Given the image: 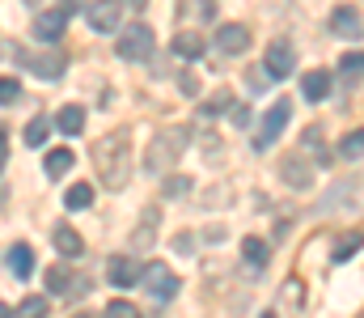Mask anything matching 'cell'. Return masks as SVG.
I'll return each mask as SVG.
<instances>
[{"label": "cell", "instance_id": "obj_1", "mask_svg": "<svg viewBox=\"0 0 364 318\" xmlns=\"http://www.w3.org/2000/svg\"><path fill=\"white\" fill-rule=\"evenodd\" d=\"M93 166H97L102 187L123 191L127 179H132V149H127V136H106V140H97V149H93Z\"/></svg>", "mask_w": 364, "mask_h": 318}, {"label": "cell", "instance_id": "obj_2", "mask_svg": "<svg viewBox=\"0 0 364 318\" xmlns=\"http://www.w3.org/2000/svg\"><path fill=\"white\" fill-rule=\"evenodd\" d=\"M186 144H191V132H186L182 123H178V127H161V132L149 140V157H144V161H149V170H153V174H166V170L182 157V149H186Z\"/></svg>", "mask_w": 364, "mask_h": 318}, {"label": "cell", "instance_id": "obj_3", "mask_svg": "<svg viewBox=\"0 0 364 318\" xmlns=\"http://www.w3.org/2000/svg\"><path fill=\"white\" fill-rule=\"evenodd\" d=\"M119 55L123 60H149L153 55V30L144 26V21H127L123 30H119Z\"/></svg>", "mask_w": 364, "mask_h": 318}, {"label": "cell", "instance_id": "obj_4", "mask_svg": "<svg viewBox=\"0 0 364 318\" xmlns=\"http://www.w3.org/2000/svg\"><path fill=\"white\" fill-rule=\"evenodd\" d=\"M13 55H17V60H21L34 77H47V81L64 77V68H68V60H64L60 51H21V47H17Z\"/></svg>", "mask_w": 364, "mask_h": 318}, {"label": "cell", "instance_id": "obj_5", "mask_svg": "<svg viewBox=\"0 0 364 318\" xmlns=\"http://www.w3.org/2000/svg\"><path fill=\"white\" fill-rule=\"evenodd\" d=\"M140 285H144L157 302H170V297L178 293V276H174L166 263H149V267L140 272Z\"/></svg>", "mask_w": 364, "mask_h": 318}, {"label": "cell", "instance_id": "obj_6", "mask_svg": "<svg viewBox=\"0 0 364 318\" xmlns=\"http://www.w3.org/2000/svg\"><path fill=\"white\" fill-rule=\"evenodd\" d=\"M292 119V102L284 98V102H275L267 115H263V123H259V132H255V149H272L275 136L284 132V123Z\"/></svg>", "mask_w": 364, "mask_h": 318}, {"label": "cell", "instance_id": "obj_7", "mask_svg": "<svg viewBox=\"0 0 364 318\" xmlns=\"http://www.w3.org/2000/svg\"><path fill=\"white\" fill-rule=\"evenodd\" d=\"M279 179H284L292 191H309V183H314V161H309L305 153H288V157L279 161Z\"/></svg>", "mask_w": 364, "mask_h": 318}, {"label": "cell", "instance_id": "obj_8", "mask_svg": "<svg viewBox=\"0 0 364 318\" xmlns=\"http://www.w3.org/2000/svg\"><path fill=\"white\" fill-rule=\"evenodd\" d=\"M85 17H90V26L97 34H114L119 17H123V0H93L90 9H85Z\"/></svg>", "mask_w": 364, "mask_h": 318}, {"label": "cell", "instance_id": "obj_9", "mask_svg": "<svg viewBox=\"0 0 364 318\" xmlns=\"http://www.w3.org/2000/svg\"><path fill=\"white\" fill-rule=\"evenodd\" d=\"M246 47H250V30H246L242 21L216 26V51H220V55H242Z\"/></svg>", "mask_w": 364, "mask_h": 318}, {"label": "cell", "instance_id": "obj_10", "mask_svg": "<svg viewBox=\"0 0 364 318\" xmlns=\"http://www.w3.org/2000/svg\"><path fill=\"white\" fill-rule=\"evenodd\" d=\"M296 68V51H292V43H279L275 38L272 47H267V77H288Z\"/></svg>", "mask_w": 364, "mask_h": 318}, {"label": "cell", "instance_id": "obj_11", "mask_svg": "<svg viewBox=\"0 0 364 318\" xmlns=\"http://www.w3.org/2000/svg\"><path fill=\"white\" fill-rule=\"evenodd\" d=\"M140 263L132 259V255H119V259H110V285L114 289H132V285H140Z\"/></svg>", "mask_w": 364, "mask_h": 318}, {"label": "cell", "instance_id": "obj_12", "mask_svg": "<svg viewBox=\"0 0 364 318\" xmlns=\"http://www.w3.org/2000/svg\"><path fill=\"white\" fill-rule=\"evenodd\" d=\"M64 21H68V13H60V9L38 13V17H34V38H38V43H55V38L64 34Z\"/></svg>", "mask_w": 364, "mask_h": 318}, {"label": "cell", "instance_id": "obj_13", "mask_svg": "<svg viewBox=\"0 0 364 318\" xmlns=\"http://www.w3.org/2000/svg\"><path fill=\"white\" fill-rule=\"evenodd\" d=\"M364 26H360V13L352 9V4H339L335 13H331V34H339V38H356Z\"/></svg>", "mask_w": 364, "mask_h": 318}, {"label": "cell", "instance_id": "obj_14", "mask_svg": "<svg viewBox=\"0 0 364 318\" xmlns=\"http://www.w3.org/2000/svg\"><path fill=\"white\" fill-rule=\"evenodd\" d=\"M301 94H305L309 102H326V98H331V73H326V68L305 73V77H301Z\"/></svg>", "mask_w": 364, "mask_h": 318}, {"label": "cell", "instance_id": "obj_15", "mask_svg": "<svg viewBox=\"0 0 364 318\" xmlns=\"http://www.w3.org/2000/svg\"><path fill=\"white\" fill-rule=\"evenodd\" d=\"M55 250L64 255V259H81V250H85V242H81V233L73 229V225H55Z\"/></svg>", "mask_w": 364, "mask_h": 318}, {"label": "cell", "instance_id": "obj_16", "mask_svg": "<svg viewBox=\"0 0 364 318\" xmlns=\"http://www.w3.org/2000/svg\"><path fill=\"white\" fill-rule=\"evenodd\" d=\"M364 246V233L360 229H348V233H339L335 238V246H331V263H348L356 250Z\"/></svg>", "mask_w": 364, "mask_h": 318}, {"label": "cell", "instance_id": "obj_17", "mask_svg": "<svg viewBox=\"0 0 364 318\" xmlns=\"http://www.w3.org/2000/svg\"><path fill=\"white\" fill-rule=\"evenodd\" d=\"M51 123H55L64 136H81V127H85V110H81L77 102H68V106H60V115H55Z\"/></svg>", "mask_w": 364, "mask_h": 318}, {"label": "cell", "instance_id": "obj_18", "mask_svg": "<svg viewBox=\"0 0 364 318\" xmlns=\"http://www.w3.org/2000/svg\"><path fill=\"white\" fill-rule=\"evenodd\" d=\"M174 55H178L182 64L199 60V55H203V38H199L195 30H182V34H174Z\"/></svg>", "mask_w": 364, "mask_h": 318}, {"label": "cell", "instance_id": "obj_19", "mask_svg": "<svg viewBox=\"0 0 364 318\" xmlns=\"http://www.w3.org/2000/svg\"><path fill=\"white\" fill-rule=\"evenodd\" d=\"M9 272H13L17 280H26V276L34 272V250H30L26 242H17V246L9 250Z\"/></svg>", "mask_w": 364, "mask_h": 318}, {"label": "cell", "instance_id": "obj_20", "mask_svg": "<svg viewBox=\"0 0 364 318\" xmlns=\"http://www.w3.org/2000/svg\"><path fill=\"white\" fill-rule=\"evenodd\" d=\"M73 149H51L47 157H43V166H47V179H64L68 170H73Z\"/></svg>", "mask_w": 364, "mask_h": 318}, {"label": "cell", "instance_id": "obj_21", "mask_svg": "<svg viewBox=\"0 0 364 318\" xmlns=\"http://www.w3.org/2000/svg\"><path fill=\"white\" fill-rule=\"evenodd\" d=\"M242 259H246V267L263 272V267H267V242H263V238H246V242H242Z\"/></svg>", "mask_w": 364, "mask_h": 318}, {"label": "cell", "instance_id": "obj_22", "mask_svg": "<svg viewBox=\"0 0 364 318\" xmlns=\"http://www.w3.org/2000/svg\"><path fill=\"white\" fill-rule=\"evenodd\" d=\"M301 144H305V149H309V153H314V157H309V161H318V166H331V161H335V157H331V153H326V144H322V132H318V127H309V132H305V136H301Z\"/></svg>", "mask_w": 364, "mask_h": 318}, {"label": "cell", "instance_id": "obj_23", "mask_svg": "<svg viewBox=\"0 0 364 318\" xmlns=\"http://www.w3.org/2000/svg\"><path fill=\"white\" fill-rule=\"evenodd\" d=\"M90 204H93V187H90V183H77V187H68V191H64V208L85 212Z\"/></svg>", "mask_w": 364, "mask_h": 318}, {"label": "cell", "instance_id": "obj_24", "mask_svg": "<svg viewBox=\"0 0 364 318\" xmlns=\"http://www.w3.org/2000/svg\"><path fill=\"white\" fill-rule=\"evenodd\" d=\"M13 318H47V297H43V293L21 297V306L13 310Z\"/></svg>", "mask_w": 364, "mask_h": 318}, {"label": "cell", "instance_id": "obj_25", "mask_svg": "<svg viewBox=\"0 0 364 318\" xmlns=\"http://www.w3.org/2000/svg\"><path fill=\"white\" fill-rule=\"evenodd\" d=\"M51 127H55L51 119H30V123H26V144H30V149H38V144H47V136H51Z\"/></svg>", "mask_w": 364, "mask_h": 318}, {"label": "cell", "instance_id": "obj_26", "mask_svg": "<svg viewBox=\"0 0 364 318\" xmlns=\"http://www.w3.org/2000/svg\"><path fill=\"white\" fill-rule=\"evenodd\" d=\"M339 157H348V161L364 157V127H360V132H348V136L339 140Z\"/></svg>", "mask_w": 364, "mask_h": 318}, {"label": "cell", "instance_id": "obj_27", "mask_svg": "<svg viewBox=\"0 0 364 318\" xmlns=\"http://www.w3.org/2000/svg\"><path fill=\"white\" fill-rule=\"evenodd\" d=\"M339 73H343L348 81H360L364 77V51H348V55L339 60Z\"/></svg>", "mask_w": 364, "mask_h": 318}, {"label": "cell", "instance_id": "obj_28", "mask_svg": "<svg viewBox=\"0 0 364 318\" xmlns=\"http://www.w3.org/2000/svg\"><path fill=\"white\" fill-rule=\"evenodd\" d=\"M191 187H195V183H191L186 174H170V179H166V200H182Z\"/></svg>", "mask_w": 364, "mask_h": 318}, {"label": "cell", "instance_id": "obj_29", "mask_svg": "<svg viewBox=\"0 0 364 318\" xmlns=\"http://www.w3.org/2000/svg\"><path fill=\"white\" fill-rule=\"evenodd\" d=\"M140 225H144V229H136V246H153V238H157V229H153V225H157V212H149Z\"/></svg>", "mask_w": 364, "mask_h": 318}, {"label": "cell", "instance_id": "obj_30", "mask_svg": "<svg viewBox=\"0 0 364 318\" xmlns=\"http://www.w3.org/2000/svg\"><path fill=\"white\" fill-rule=\"evenodd\" d=\"M17 98H21V85H17L13 77H0V106L17 102Z\"/></svg>", "mask_w": 364, "mask_h": 318}, {"label": "cell", "instance_id": "obj_31", "mask_svg": "<svg viewBox=\"0 0 364 318\" xmlns=\"http://www.w3.org/2000/svg\"><path fill=\"white\" fill-rule=\"evenodd\" d=\"M106 318H140V310H136L132 302H110V306H106Z\"/></svg>", "mask_w": 364, "mask_h": 318}, {"label": "cell", "instance_id": "obj_32", "mask_svg": "<svg viewBox=\"0 0 364 318\" xmlns=\"http://www.w3.org/2000/svg\"><path fill=\"white\" fill-rule=\"evenodd\" d=\"M47 289H51V293H64V289H68V272H64V267H51V272H47Z\"/></svg>", "mask_w": 364, "mask_h": 318}, {"label": "cell", "instance_id": "obj_33", "mask_svg": "<svg viewBox=\"0 0 364 318\" xmlns=\"http://www.w3.org/2000/svg\"><path fill=\"white\" fill-rule=\"evenodd\" d=\"M229 106H233V98H229V94H216L212 102H203V119H208V115H220V110H229Z\"/></svg>", "mask_w": 364, "mask_h": 318}, {"label": "cell", "instance_id": "obj_34", "mask_svg": "<svg viewBox=\"0 0 364 318\" xmlns=\"http://www.w3.org/2000/svg\"><path fill=\"white\" fill-rule=\"evenodd\" d=\"M178 90H182V98H195V94H199V81L186 73V77H178Z\"/></svg>", "mask_w": 364, "mask_h": 318}, {"label": "cell", "instance_id": "obj_35", "mask_svg": "<svg viewBox=\"0 0 364 318\" xmlns=\"http://www.w3.org/2000/svg\"><path fill=\"white\" fill-rule=\"evenodd\" d=\"M81 9V0H60V13H77Z\"/></svg>", "mask_w": 364, "mask_h": 318}, {"label": "cell", "instance_id": "obj_36", "mask_svg": "<svg viewBox=\"0 0 364 318\" xmlns=\"http://www.w3.org/2000/svg\"><path fill=\"white\" fill-rule=\"evenodd\" d=\"M4 157H9V140H4V132H0V170H4Z\"/></svg>", "mask_w": 364, "mask_h": 318}, {"label": "cell", "instance_id": "obj_37", "mask_svg": "<svg viewBox=\"0 0 364 318\" xmlns=\"http://www.w3.org/2000/svg\"><path fill=\"white\" fill-rule=\"evenodd\" d=\"M123 4H132V9H144V4H149V0H123Z\"/></svg>", "mask_w": 364, "mask_h": 318}, {"label": "cell", "instance_id": "obj_38", "mask_svg": "<svg viewBox=\"0 0 364 318\" xmlns=\"http://www.w3.org/2000/svg\"><path fill=\"white\" fill-rule=\"evenodd\" d=\"M0 318H13V310H9V306H0Z\"/></svg>", "mask_w": 364, "mask_h": 318}, {"label": "cell", "instance_id": "obj_39", "mask_svg": "<svg viewBox=\"0 0 364 318\" xmlns=\"http://www.w3.org/2000/svg\"><path fill=\"white\" fill-rule=\"evenodd\" d=\"M73 318H93V314H73Z\"/></svg>", "mask_w": 364, "mask_h": 318}, {"label": "cell", "instance_id": "obj_40", "mask_svg": "<svg viewBox=\"0 0 364 318\" xmlns=\"http://www.w3.org/2000/svg\"><path fill=\"white\" fill-rule=\"evenodd\" d=\"M263 318H275V314H263Z\"/></svg>", "mask_w": 364, "mask_h": 318}]
</instances>
